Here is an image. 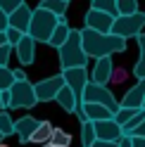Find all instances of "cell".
<instances>
[{
	"label": "cell",
	"instance_id": "8d00e7d4",
	"mask_svg": "<svg viewBox=\"0 0 145 147\" xmlns=\"http://www.w3.org/2000/svg\"><path fill=\"white\" fill-rule=\"evenodd\" d=\"M133 135H140V138H145V119L140 121V126H138V128L133 131Z\"/></svg>",
	"mask_w": 145,
	"mask_h": 147
},
{
	"label": "cell",
	"instance_id": "f546056e",
	"mask_svg": "<svg viewBox=\"0 0 145 147\" xmlns=\"http://www.w3.org/2000/svg\"><path fill=\"white\" fill-rule=\"evenodd\" d=\"M10 55H12V45L3 43L0 45V67H7L10 64Z\"/></svg>",
	"mask_w": 145,
	"mask_h": 147
},
{
	"label": "cell",
	"instance_id": "8992f818",
	"mask_svg": "<svg viewBox=\"0 0 145 147\" xmlns=\"http://www.w3.org/2000/svg\"><path fill=\"white\" fill-rule=\"evenodd\" d=\"M12 93V102L10 109H31L38 105V97H36V88L29 83V81H14V86L10 88Z\"/></svg>",
	"mask_w": 145,
	"mask_h": 147
},
{
	"label": "cell",
	"instance_id": "cb8c5ba5",
	"mask_svg": "<svg viewBox=\"0 0 145 147\" xmlns=\"http://www.w3.org/2000/svg\"><path fill=\"white\" fill-rule=\"evenodd\" d=\"M140 109H143V107H140ZM136 114H138V109H133V107H119V112L114 114V121L119 123V126H126Z\"/></svg>",
	"mask_w": 145,
	"mask_h": 147
},
{
	"label": "cell",
	"instance_id": "d590c367",
	"mask_svg": "<svg viewBox=\"0 0 145 147\" xmlns=\"http://www.w3.org/2000/svg\"><path fill=\"white\" fill-rule=\"evenodd\" d=\"M10 102H12V93L3 90V109H10Z\"/></svg>",
	"mask_w": 145,
	"mask_h": 147
},
{
	"label": "cell",
	"instance_id": "ba28073f",
	"mask_svg": "<svg viewBox=\"0 0 145 147\" xmlns=\"http://www.w3.org/2000/svg\"><path fill=\"white\" fill-rule=\"evenodd\" d=\"M64 86V76L57 74V76H50V78H43L41 83H36V97H38V102H50V100H55L60 88Z\"/></svg>",
	"mask_w": 145,
	"mask_h": 147
},
{
	"label": "cell",
	"instance_id": "7c38bea8",
	"mask_svg": "<svg viewBox=\"0 0 145 147\" xmlns=\"http://www.w3.org/2000/svg\"><path fill=\"white\" fill-rule=\"evenodd\" d=\"M38 123H41V119H33V116H22V119L14 121V133L19 135V142L22 145L31 142V138L36 133V128H38Z\"/></svg>",
	"mask_w": 145,
	"mask_h": 147
},
{
	"label": "cell",
	"instance_id": "44dd1931",
	"mask_svg": "<svg viewBox=\"0 0 145 147\" xmlns=\"http://www.w3.org/2000/svg\"><path fill=\"white\" fill-rule=\"evenodd\" d=\"M38 7H43V10H50L52 14H57V17H64L69 3H67V0H41Z\"/></svg>",
	"mask_w": 145,
	"mask_h": 147
},
{
	"label": "cell",
	"instance_id": "277c9868",
	"mask_svg": "<svg viewBox=\"0 0 145 147\" xmlns=\"http://www.w3.org/2000/svg\"><path fill=\"white\" fill-rule=\"evenodd\" d=\"M143 26H145V12H136V14H119L114 19L112 26V33L114 36H121V38H138L143 33Z\"/></svg>",
	"mask_w": 145,
	"mask_h": 147
},
{
	"label": "cell",
	"instance_id": "1f68e13d",
	"mask_svg": "<svg viewBox=\"0 0 145 147\" xmlns=\"http://www.w3.org/2000/svg\"><path fill=\"white\" fill-rule=\"evenodd\" d=\"M126 81V71L124 69H114L112 71V83H124Z\"/></svg>",
	"mask_w": 145,
	"mask_h": 147
},
{
	"label": "cell",
	"instance_id": "bcb514c9",
	"mask_svg": "<svg viewBox=\"0 0 145 147\" xmlns=\"http://www.w3.org/2000/svg\"><path fill=\"white\" fill-rule=\"evenodd\" d=\"M67 3H69V0H67Z\"/></svg>",
	"mask_w": 145,
	"mask_h": 147
},
{
	"label": "cell",
	"instance_id": "836d02e7",
	"mask_svg": "<svg viewBox=\"0 0 145 147\" xmlns=\"http://www.w3.org/2000/svg\"><path fill=\"white\" fill-rule=\"evenodd\" d=\"M7 26H10V22H7V12L0 7V31H7Z\"/></svg>",
	"mask_w": 145,
	"mask_h": 147
},
{
	"label": "cell",
	"instance_id": "ffe728a7",
	"mask_svg": "<svg viewBox=\"0 0 145 147\" xmlns=\"http://www.w3.org/2000/svg\"><path fill=\"white\" fill-rule=\"evenodd\" d=\"M138 50H140V55H138V64L133 67V74L140 81V78H145V33L138 36Z\"/></svg>",
	"mask_w": 145,
	"mask_h": 147
},
{
	"label": "cell",
	"instance_id": "f35d334b",
	"mask_svg": "<svg viewBox=\"0 0 145 147\" xmlns=\"http://www.w3.org/2000/svg\"><path fill=\"white\" fill-rule=\"evenodd\" d=\"M14 78H17V81H24V78H26L24 69H14Z\"/></svg>",
	"mask_w": 145,
	"mask_h": 147
},
{
	"label": "cell",
	"instance_id": "4dcf8cb0",
	"mask_svg": "<svg viewBox=\"0 0 145 147\" xmlns=\"http://www.w3.org/2000/svg\"><path fill=\"white\" fill-rule=\"evenodd\" d=\"M19 5H24V0H0V7H3L7 14H10V12H14Z\"/></svg>",
	"mask_w": 145,
	"mask_h": 147
},
{
	"label": "cell",
	"instance_id": "e575fe53",
	"mask_svg": "<svg viewBox=\"0 0 145 147\" xmlns=\"http://www.w3.org/2000/svg\"><path fill=\"white\" fill-rule=\"evenodd\" d=\"M90 147H119V142H112V140H95Z\"/></svg>",
	"mask_w": 145,
	"mask_h": 147
},
{
	"label": "cell",
	"instance_id": "7a4b0ae2",
	"mask_svg": "<svg viewBox=\"0 0 145 147\" xmlns=\"http://www.w3.org/2000/svg\"><path fill=\"white\" fill-rule=\"evenodd\" d=\"M57 55H60V67L62 69L86 67L88 64V55L83 52V45H81V31L71 29L69 38L57 48Z\"/></svg>",
	"mask_w": 145,
	"mask_h": 147
},
{
	"label": "cell",
	"instance_id": "6da1fadb",
	"mask_svg": "<svg viewBox=\"0 0 145 147\" xmlns=\"http://www.w3.org/2000/svg\"><path fill=\"white\" fill-rule=\"evenodd\" d=\"M81 45H83V52L88 57H112L114 52H124L126 50V38L114 33H100L83 26L81 29Z\"/></svg>",
	"mask_w": 145,
	"mask_h": 147
},
{
	"label": "cell",
	"instance_id": "5b68a950",
	"mask_svg": "<svg viewBox=\"0 0 145 147\" xmlns=\"http://www.w3.org/2000/svg\"><path fill=\"white\" fill-rule=\"evenodd\" d=\"M81 102H98V105H105L107 109H112V112L117 114L119 112V102L114 100V95H112V90L107 88V86H102V83H95V81H88V86H86V90H83V100Z\"/></svg>",
	"mask_w": 145,
	"mask_h": 147
},
{
	"label": "cell",
	"instance_id": "9c48e42d",
	"mask_svg": "<svg viewBox=\"0 0 145 147\" xmlns=\"http://www.w3.org/2000/svg\"><path fill=\"white\" fill-rule=\"evenodd\" d=\"M114 14H107V12H100V10H90L86 12V26L93 31H100V33H112V26H114Z\"/></svg>",
	"mask_w": 145,
	"mask_h": 147
},
{
	"label": "cell",
	"instance_id": "83f0119b",
	"mask_svg": "<svg viewBox=\"0 0 145 147\" xmlns=\"http://www.w3.org/2000/svg\"><path fill=\"white\" fill-rule=\"evenodd\" d=\"M117 12L119 14H136L138 12V0H117Z\"/></svg>",
	"mask_w": 145,
	"mask_h": 147
},
{
	"label": "cell",
	"instance_id": "ac0fdd59",
	"mask_svg": "<svg viewBox=\"0 0 145 147\" xmlns=\"http://www.w3.org/2000/svg\"><path fill=\"white\" fill-rule=\"evenodd\" d=\"M69 33H71V26L67 24V19H64V17H60V22H57V26H55V31H52V36H50L48 45H52V48H60V45L69 38Z\"/></svg>",
	"mask_w": 145,
	"mask_h": 147
},
{
	"label": "cell",
	"instance_id": "e0dca14e",
	"mask_svg": "<svg viewBox=\"0 0 145 147\" xmlns=\"http://www.w3.org/2000/svg\"><path fill=\"white\" fill-rule=\"evenodd\" d=\"M81 109L86 112L88 121H105V119L114 116L112 109H107L105 105H98V102H81Z\"/></svg>",
	"mask_w": 145,
	"mask_h": 147
},
{
	"label": "cell",
	"instance_id": "60d3db41",
	"mask_svg": "<svg viewBox=\"0 0 145 147\" xmlns=\"http://www.w3.org/2000/svg\"><path fill=\"white\" fill-rule=\"evenodd\" d=\"M41 147H60V145H55V142H43Z\"/></svg>",
	"mask_w": 145,
	"mask_h": 147
},
{
	"label": "cell",
	"instance_id": "d6986e66",
	"mask_svg": "<svg viewBox=\"0 0 145 147\" xmlns=\"http://www.w3.org/2000/svg\"><path fill=\"white\" fill-rule=\"evenodd\" d=\"M52 128H55V126H52L50 121H41V123H38V128H36V133H33V138H31V142H38V145L50 142Z\"/></svg>",
	"mask_w": 145,
	"mask_h": 147
},
{
	"label": "cell",
	"instance_id": "8fae6325",
	"mask_svg": "<svg viewBox=\"0 0 145 147\" xmlns=\"http://www.w3.org/2000/svg\"><path fill=\"white\" fill-rule=\"evenodd\" d=\"M31 17H33V10L29 5H19L14 12L7 14V22H10V26H14V29H19L22 33H29V24H31Z\"/></svg>",
	"mask_w": 145,
	"mask_h": 147
},
{
	"label": "cell",
	"instance_id": "4fadbf2b",
	"mask_svg": "<svg viewBox=\"0 0 145 147\" xmlns=\"http://www.w3.org/2000/svg\"><path fill=\"white\" fill-rule=\"evenodd\" d=\"M14 50H17V57H19V64H24V67L33 64V59H36V40L29 33L22 36V40H19V45Z\"/></svg>",
	"mask_w": 145,
	"mask_h": 147
},
{
	"label": "cell",
	"instance_id": "9a60e30c",
	"mask_svg": "<svg viewBox=\"0 0 145 147\" xmlns=\"http://www.w3.org/2000/svg\"><path fill=\"white\" fill-rule=\"evenodd\" d=\"M112 71H114V64H112V57H100L95 62V67H93V78L90 81H95V83H110L112 81Z\"/></svg>",
	"mask_w": 145,
	"mask_h": 147
},
{
	"label": "cell",
	"instance_id": "74e56055",
	"mask_svg": "<svg viewBox=\"0 0 145 147\" xmlns=\"http://www.w3.org/2000/svg\"><path fill=\"white\" fill-rule=\"evenodd\" d=\"M133 147H145V138H140V135H133Z\"/></svg>",
	"mask_w": 145,
	"mask_h": 147
},
{
	"label": "cell",
	"instance_id": "3957f363",
	"mask_svg": "<svg viewBox=\"0 0 145 147\" xmlns=\"http://www.w3.org/2000/svg\"><path fill=\"white\" fill-rule=\"evenodd\" d=\"M57 22H60L57 14H52L50 10H43V7H36L33 17H31V24H29V36L36 43H48Z\"/></svg>",
	"mask_w": 145,
	"mask_h": 147
},
{
	"label": "cell",
	"instance_id": "52a82bcc",
	"mask_svg": "<svg viewBox=\"0 0 145 147\" xmlns=\"http://www.w3.org/2000/svg\"><path fill=\"white\" fill-rule=\"evenodd\" d=\"M62 76H64V83L74 90V95L79 100H83V90L88 86V71L86 67H74V69H62Z\"/></svg>",
	"mask_w": 145,
	"mask_h": 147
},
{
	"label": "cell",
	"instance_id": "7402d4cb",
	"mask_svg": "<svg viewBox=\"0 0 145 147\" xmlns=\"http://www.w3.org/2000/svg\"><path fill=\"white\" fill-rule=\"evenodd\" d=\"M95 140H98V135H95L93 121H83V123H81V145H83V147H90Z\"/></svg>",
	"mask_w": 145,
	"mask_h": 147
},
{
	"label": "cell",
	"instance_id": "30bf717a",
	"mask_svg": "<svg viewBox=\"0 0 145 147\" xmlns=\"http://www.w3.org/2000/svg\"><path fill=\"white\" fill-rule=\"evenodd\" d=\"M93 126H95L98 140H112V142H117V140L124 135L121 126L114 121V116H112V119H105V121H93Z\"/></svg>",
	"mask_w": 145,
	"mask_h": 147
},
{
	"label": "cell",
	"instance_id": "4316f807",
	"mask_svg": "<svg viewBox=\"0 0 145 147\" xmlns=\"http://www.w3.org/2000/svg\"><path fill=\"white\" fill-rule=\"evenodd\" d=\"M50 142H55L60 147H69L71 145V135L62 128H52V135H50Z\"/></svg>",
	"mask_w": 145,
	"mask_h": 147
},
{
	"label": "cell",
	"instance_id": "2e32d148",
	"mask_svg": "<svg viewBox=\"0 0 145 147\" xmlns=\"http://www.w3.org/2000/svg\"><path fill=\"white\" fill-rule=\"evenodd\" d=\"M143 100H145V78H140L138 83H136L129 93L124 95V100H121V107H133V109H140L143 107Z\"/></svg>",
	"mask_w": 145,
	"mask_h": 147
},
{
	"label": "cell",
	"instance_id": "484cf974",
	"mask_svg": "<svg viewBox=\"0 0 145 147\" xmlns=\"http://www.w3.org/2000/svg\"><path fill=\"white\" fill-rule=\"evenodd\" d=\"M14 71L10 67H0V90H10L14 86Z\"/></svg>",
	"mask_w": 145,
	"mask_h": 147
},
{
	"label": "cell",
	"instance_id": "7bdbcfd3",
	"mask_svg": "<svg viewBox=\"0 0 145 147\" xmlns=\"http://www.w3.org/2000/svg\"><path fill=\"white\" fill-rule=\"evenodd\" d=\"M3 140H5V135H3V133H0V142H3Z\"/></svg>",
	"mask_w": 145,
	"mask_h": 147
},
{
	"label": "cell",
	"instance_id": "d6a6232c",
	"mask_svg": "<svg viewBox=\"0 0 145 147\" xmlns=\"http://www.w3.org/2000/svg\"><path fill=\"white\" fill-rule=\"evenodd\" d=\"M117 142H119V147H133V135H121Z\"/></svg>",
	"mask_w": 145,
	"mask_h": 147
},
{
	"label": "cell",
	"instance_id": "5bb4252c",
	"mask_svg": "<svg viewBox=\"0 0 145 147\" xmlns=\"http://www.w3.org/2000/svg\"><path fill=\"white\" fill-rule=\"evenodd\" d=\"M55 102L64 109L67 114H76V109H79V105H81V100L74 95V90H71L67 83L60 88V93H57V97H55Z\"/></svg>",
	"mask_w": 145,
	"mask_h": 147
},
{
	"label": "cell",
	"instance_id": "ee69618b",
	"mask_svg": "<svg viewBox=\"0 0 145 147\" xmlns=\"http://www.w3.org/2000/svg\"><path fill=\"white\" fill-rule=\"evenodd\" d=\"M0 147H7V145H5V142H0Z\"/></svg>",
	"mask_w": 145,
	"mask_h": 147
},
{
	"label": "cell",
	"instance_id": "603a6c76",
	"mask_svg": "<svg viewBox=\"0 0 145 147\" xmlns=\"http://www.w3.org/2000/svg\"><path fill=\"white\" fill-rule=\"evenodd\" d=\"M0 133H3L5 138H10L14 133V119L10 116V112L7 109H3L0 112Z\"/></svg>",
	"mask_w": 145,
	"mask_h": 147
},
{
	"label": "cell",
	"instance_id": "b9f144b4",
	"mask_svg": "<svg viewBox=\"0 0 145 147\" xmlns=\"http://www.w3.org/2000/svg\"><path fill=\"white\" fill-rule=\"evenodd\" d=\"M0 107H3V90H0Z\"/></svg>",
	"mask_w": 145,
	"mask_h": 147
},
{
	"label": "cell",
	"instance_id": "f1b7e54d",
	"mask_svg": "<svg viewBox=\"0 0 145 147\" xmlns=\"http://www.w3.org/2000/svg\"><path fill=\"white\" fill-rule=\"evenodd\" d=\"M22 31L19 29H14V26H7V31H5V38H7V45H12V48H17L19 45V40H22Z\"/></svg>",
	"mask_w": 145,
	"mask_h": 147
},
{
	"label": "cell",
	"instance_id": "d4e9b609",
	"mask_svg": "<svg viewBox=\"0 0 145 147\" xmlns=\"http://www.w3.org/2000/svg\"><path fill=\"white\" fill-rule=\"evenodd\" d=\"M90 7H93V10H100V12H107V14H119L117 12V0H90Z\"/></svg>",
	"mask_w": 145,
	"mask_h": 147
},
{
	"label": "cell",
	"instance_id": "ab89813d",
	"mask_svg": "<svg viewBox=\"0 0 145 147\" xmlns=\"http://www.w3.org/2000/svg\"><path fill=\"white\" fill-rule=\"evenodd\" d=\"M3 43H7V38H5V31H0V45Z\"/></svg>",
	"mask_w": 145,
	"mask_h": 147
},
{
	"label": "cell",
	"instance_id": "f6af8a7d",
	"mask_svg": "<svg viewBox=\"0 0 145 147\" xmlns=\"http://www.w3.org/2000/svg\"><path fill=\"white\" fill-rule=\"evenodd\" d=\"M143 109H145V100H143Z\"/></svg>",
	"mask_w": 145,
	"mask_h": 147
}]
</instances>
